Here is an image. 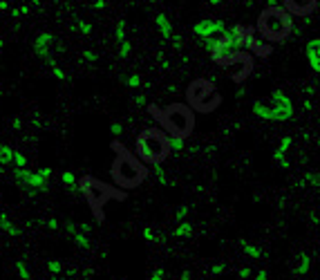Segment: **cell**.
Here are the masks:
<instances>
[{
	"mask_svg": "<svg viewBox=\"0 0 320 280\" xmlns=\"http://www.w3.org/2000/svg\"><path fill=\"white\" fill-rule=\"evenodd\" d=\"M78 190L83 193V198L88 200L90 209H92L97 222H103V206L108 204L110 200H126V193L119 188H112L110 184L101 182L97 177H81L78 179Z\"/></svg>",
	"mask_w": 320,
	"mask_h": 280,
	"instance_id": "3957f363",
	"label": "cell"
},
{
	"mask_svg": "<svg viewBox=\"0 0 320 280\" xmlns=\"http://www.w3.org/2000/svg\"><path fill=\"white\" fill-rule=\"evenodd\" d=\"M141 76H139V74H130V76H128L126 78V86L128 88H139V86H141Z\"/></svg>",
	"mask_w": 320,
	"mask_h": 280,
	"instance_id": "603a6c76",
	"label": "cell"
},
{
	"mask_svg": "<svg viewBox=\"0 0 320 280\" xmlns=\"http://www.w3.org/2000/svg\"><path fill=\"white\" fill-rule=\"evenodd\" d=\"M97 11H101V9H105V0H94V5H92Z\"/></svg>",
	"mask_w": 320,
	"mask_h": 280,
	"instance_id": "e575fe53",
	"label": "cell"
},
{
	"mask_svg": "<svg viewBox=\"0 0 320 280\" xmlns=\"http://www.w3.org/2000/svg\"><path fill=\"white\" fill-rule=\"evenodd\" d=\"M170 153V137L159 128H146L137 137V155L146 164L159 166Z\"/></svg>",
	"mask_w": 320,
	"mask_h": 280,
	"instance_id": "277c9868",
	"label": "cell"
},
{
	"mask_svg": "<svg viewBox=\"0 0 320 280\" xmlns=\"http://www.w3.org/2000/svg\"><path fill=\"white\" fill-rule=\"evenodd\" d=\"M49 67H52V74H54L56 81H65V78H67V76H65V72L61 70V67L56 65V63H54V65H49Z\"/></svg>",
	"mask_w": 320,
	"mask_h": 280,
	"instance_id": "83f0119b",
	"label": "cell"
},
{
	"mask_svg": "<svg viewBox=\"0 0 320 280\" xmlns=\"http://www.w3.org/2000/svg\"><path fill=\"white\" fill-rule=\"evenodd\" d=\"M11 16H14V18H18V16H22V14H20V7H16V9H11Z\"/></svg>",
	"mask_w": 320,
	"mask_h": 280,
	"instance_id": "60d3db41",
	"label": "cell"
},
{
	"mask_svg": "<svg viewBox=\"0 0 320 280\" xmlns=\"http://www.w3.org/2000/svg\"><path fill=\"white\" fill-rule=\"evenodd\" d=\"M307 269H309V258H307V256H300V258H298V265H296V271H298V273H305Z\"/></svg>",
	"mask_w": 320,
	"mask_h": 280,
	"instance_id": "7402d4cb",
	"label": "cell"
},
{
	"mask_svg": "<svg viewBox=\"0 0 320 280\" xmlns=\"http://www.w3.org/2000/svg\"><path fill=\"white\" fill-rule=\"evenodd\" d=\"M148 112L161 123L164 132L168 137H177V139H186L190 137L195 128V112L186 103H170L164 110L157 108L155 103L148 105Z\"/></svg>",
	"mask_w": 320,
	"mask_h": 280,
	"instance_id": "7a4b0ae2",
	"label": "cell"
},
{
	"mask_svg": "<svg viewBox=\"0 0 320 280\" xmlns=\"http://www.w3.org/2000/svg\"><path fill=\"white\" fill-rule=\"evenodd\" d=\"M14 155L16 150L11 148V146H0V166H11L14 164Z\"/></svg>",
	"mask_w": 320,
	"mask_h": 280,
	"instance_id": "5bb4252c",
	"label": "cell"
},
{
	"mask_svg": "<svg viewBox=\"0 0 320 280\" xmlns=\"http://www.w3.org/2000/svg\"><path fill=\"white\" fill-rule=\"evenodd\" d=\"M134 103H137V105H146V97H143V94H137V97H134Z\"/></svg>",
	"mask_w": 320,
	"mask_h": 280,
	"instance_id": "74e56055",
	"label": "cell"
},
{
	"mask_svg": "<svg viewBox=\"0 0 320 280\" xmlns=\"http://www.w3.org/2000/svg\"><path fill=\"white\" fill-rule=\"evenodd\" d=\"M9 9V3L7 0H0V11H7Z\"/></svg>",
	"mask_w": 320,
	"mask_h": 280,
	"instance_id": "ab89813d",
	"label": "cell"
},
{
	"mask_svg": "<svg viewBox=\"0 0 320 280\" xmlns=\"http://www.w3.org/2000/svg\"><path fill=\"white\" fill-rule=\"evenodd\" d=\"M114 36H117V43H123V41H128V34H126V20H119L117 22V27H114Z\"/></svg>",
	"mask_w": 320,
	"mask_h": 280,
	"instance_id": "d6986e66",
	"label": "cell"
},
{
	"mask_svg": "<svg viewBox=\"0 0 320 280\" xmlns=\"http://www.w3.org/2000/svg\"><path fill=\"white\" fill-rule=\"evenodd\" d=\"M52 41H54V34L52 32H41L36 36V41H34V49H47Z\"/></svg>",
	"mask_w": 320,
	"mask_h": 280,
	"instance_id": "4fadbf2b",
	"label": "cell"
},
{
	"mask_svg": "<svg viewBox=\"0 0 320 280\" xmlns=\"http://www.w3.org/2000/svg\"><path fill=\"white\" fill-rule=\"evenodd\" d=\"M155 175H157V179H159V184H168V177H166V173H164V168H161V164L155 166Z\"/></svg>",
	"mask_w": 320,
	"mask_h": 280,
	"instance_id": "f1b7e54d",
	"label": "cell"
},
{
	"mask_svg": "<svg viewBox=\"0 0 320 280\" xmlns=\"http://www.w3.org/2000/svg\"><path fill=\"white\" fill-rule=\"evenodd\" d=\"M112 150L117 153L114 161H112V179L119 188H137L143 184V179L148 177V168L143 166L141 159H137L132 153H128L126 146L119 142H112Z\"/></svg>",
	"mask_w": 320,
	"mask_h": 280,
	"instance_id": "6da1fadb",
	"label": "cell"
},
{
	"mask_svg": "<svg viewBox=\"0 0 320 280\" xmlns=\"http://www.w3.org/2000/svg\"><path fill=\"white\" fill-rule=\"evenodd\" d=\"M81 59H83V61H88V63H94V61H97L99 56H97V52H94V49H83Z\"/></svg>",
	"mask_w": 320,
	"mask_h": 280,
	"instance_id": "484cf974",
	"label": "cell"
},
{
	"mask_svg": "<svg viewBox=\"0 0 320 280\" xmlns=\"http://www.w3.org/2000/svg\"><path fill=\"white\" fill-rule=\"evenodd\" d=\"M186 215H188V206H179V209H177V213H175V217H177L179 222H182Z\"/></svg>",
	"mask_w": 320,
	"mask_h": 280,
	"instance_id": "1f68e13d",
	"label": "cell"
},
{
	"mask_svg": "<svg viewBox=\"0 0 320 280\" xmlns=\"http://www.w3.org/2000/svg\"><path fill=\"white\" fill-rule=\"evenodd\" d=\"M318 0H284V9L296 16H307L316 9Z\"/></svg>",
	"mask_w": 320,
	"mask_h": 280,
	"instance_id": "30bf717a",
	"label": "cell"
},
{
	"mask_svg": "<svg viewBox=\"0 0 320 280\" xmlns=\"http://www.w3.org/2000/svg\"><path fill=\"white\" fill-rule=\"evenodd\" d=\"M61 179H63V184L70 188V193H76V190H78V182H76V177H74V173H72V171H63Z\"/></svg>",
	"mask_w": 320,
	"mask_h": 280,
	"instance_id": "9a60e30c",
	"label": "cell"
},
{
	"mask_svg": "<svg viewBox=\"0 0 320 280\" xmlns=\"http://www.w3.org/2000/svg\"><path fill=\"white\" fill-rule=\"evenodd\" d=\"M78 32H81L83 36H90V34H92V22L81 20V22H78Z\"/></svg>",
	"mask_w": 320,
	"mask_h": 280,
	"instance_id": "4316f807",
	"label": "cell"
},
{
	"mask_svg": "<svg viewBox=\"0 0 320 280\" xmlns=\"http://www.w3.org/2000/svg\"><path fill=\"white\" fill-rule=\"evenodd\" d=\"M186 101L193 110L197 112H213L217 105L222 103V97L217 94L215 83L206 81V78H195L193 83L186 88Z\"/></svg>",
	"mask_w": 320,
	"mask_h": 280,
	"instance_id": "8992f818",
	"label": "cell"
},
{
	"mask_svg": "<svg viewBox=\"0 0 320 280\" xmlns=\"http://www.w3.org/2000/svg\"><path fill=\"white\" fill-rule=\"evenodd\" d=\"M155 27H157V32L166 38V41H170V38H172V25H170V20H168L166 14H157L155 16Z\"/></svg>",
	"mask_w": 320,
	"mask_h": 280,
	"instance_id": "7c38bea8",
	"label": "cell"
},
{
	"mask_svg": "<svg viewBox=\"0 0 320 280\" xmlns=\"http://www.w3.org/2000/svg\"><path fill=\"white\" fill-rule=\"evenodd\" d=\"M47 227H49V229H52V231H56V229H59V227H61V224H59V222H56V220H54V217H52V220H47Z\"/></svg>",
	"mask_w": 320,
	"mask_h": 280,
	"instance_id": "f35d334b",
	"label": "cell"
},
{
	"mask_svg": "<svg viewBox=\"0 0 320 280\" xmlns=\"http://www.w3.org/2000/svg\"><path fill=\"white\" fill-rule=\"evenodd\" d=\"M217 65H222L235 83H242L244 78L251 74V70H253V56L249 52H244V49H240V52L226 54Z\"/></svg>",
	"mask_w": 320,
	"mask_h": 280,
	"instance_id": "ba28073f",
	"label": "cell"
},
{
	"mask_svg": "<svg viewBox=\"0 0 320 280\" xmlns=\"http://www.w3.org/2000/svg\"><path fill=\"white\" fill-rule=\"evenodd\" d=\"M47 269H49L52 273H59L61 269H63V265H61L59 260H49V262H47Z\"/></svg>",
	"mask_w": 320,
	"mask_h": 280,
	"instance_id": "f546056e",
	"label": "cell"
},
{
	"mask_svg": "<svg viewBox=\"0 0 320 280\" xmlns=\"http://www.w3.org/2000/svg\"><path fill=\"white\" fill-rule=\"evenodd\" d=\"M226 22L224 20H199V22H195V27H193V34L195 36H199V38H217V36H222V34H226Z\"/></svg>",
	"mask_w": 320,
	"mask_h": 280,
	"instance_id": "9c48e42d",
	"label": "cell"
},
{
	"mask_svg": "<svg viewBox=\"0 0 320 280\" xmlns=\"http://www.w3.org/2000/svg\"><path fill=\"white\" fill-rule=\"evenodd\" d=\"M220 3H224V0H209V5H220Z\"/></svg>",
	"mask_w": 320,
	"mask_h": 280,
	"instance_id": "b9f144b4",
	"label": "cell"
},
{
	"mask_svg": "<svg viewBox=\"0 0 320 280\" xmlns=\"http://www.w3.org/2000/svg\"><path fill=\"white\" fill-rule=\"evenodd\" d=\"M291 30H294V20L284 7H267L257 18V32L262 34L265 41L282 43Z\"/></svg>",
	"mask_w": 320,
	"mask_h": 280,
	"instance_id": "5b68a950",
	"label": "cell"
},
{
	"mask_svg": "<svg viewBox=\"0 0 320 280\" xmlns=\"http://www.w3.org/2000/svg\"><path fill=\"white\" fill-rule=\"evenodd\" d=\"M271 101H273V105H265V103H260V101H255L253 103L255 117H260V119H265V121H289L291 117H294V103H291V99L282 90H273Z\"/></svg>",
	"mask_w": 320,
	"mask_h": 280,
	"instance_id": "52a82bcc",
	"label": "cell"
},
{
	"mask_svg": "<svg viewBox=\"0 0 320 280\" xmlns=\"http://www.w3.org/2000/svg\"><path fill=\"white\" fill-rule=\"evenodd\" d=\"M193 233V227H190V222H179V227L172 231L175 238H188V235Z\"/></svg>",
	"mask_w": 320,
	"mask_h": 280,
	"instance_id": "2e32d148",
	"label": "cell"
},
{
	"mask_svg": "<svg viewBox=\"0 0 320 280\" xmlns=\"http://www.w3.org/2000/svg\"><path fill=\"white\" fill-rule=\"evenodd\" d=\"M172 45H175V47H182V36H177V34H172Z\"/></svg>",
	"mask_w": 320,
	"mask_h": 280,
	"instance_id": "8d00e7d4",
	"label": "cell"
},
{
	"mask_svg": "<svg viewBox=\"0 0 320 280\" xmlns=\"http://www.w3.org/2000/svg\"><path fill=\"white\" fill-rule=\"evenodd\" d=\"M30 3H32V5H41V0H30Z\"/></svg>",
	"mask_w": 320,
	"mask_h": 280,
	"instance_id": "7bdbcfd3",
	"label": "cell"
},
{
	"mask_svg": "<svg viewBox=\"0 0 320 280\" xmlns=\"http://www.w3.org/2000/svg\"><path fill=\"white\" fill-rule=\"evenodd\" d=\"M72 240L76 242V246H83V249H88V246H90V238L81 231V229H76V231L72 233Z\"/></svg>",
	"mask_w": 320,
	"mask_h": 280,
	"instance_id": "ac0fdd59",
	"label": "cell"
},
{
	"mask_svg": "<svg viewBox=\"0 0 320 280\" xmlns=\"http://www.w3.org/2000/svg\"><path fill=\"white\" fill-rule=\"evenodd\" d=\"M143 235H146V240H157V238H155V233H153V229H148V227L143 229Z\"/></svg>",
	"mask_w": 320,
	"mask_h": 280,
	"instance_id": "836d02e7",
	"label": "cell"
},
{
	"mask_svg": "<svg viewBox=\"0 0 320 280\" xmlns=\"http://www.w3.org/2000/svg\"><path fill=\"white\" fill-rule=\"evenodd\" d=\"M130 54H132V45H130V41L119 43V59H128Z\"/></svg>",
	"mask_w": 320,
	"mask_h": 280,
	"instance_id": "44dd1931",
	"label": "cell"
},
{
	"mask_svg": "<svg viewBox=\"0 0 320 280\" xmlns=\"http://www.w3.org/2000/svg\"><path fill=\"white\" fill-rule=\"evenodd\" d=\"M38 173H41V175H43L45 179H49V177H52V168H49V166H43V168H38Z\"/></svg>",
	"mask_w": 320,
	"mask_h": 280,
	"instance_id": "d6a6232c",
	"label": "cell"
},
{
	"mask_svg": "<svg viewBox=\"0 0 320 280\" xmlns=\"http://www.w3.org/2000/svg\"><path fill=\"white\" fill-rule=\"evenodd\" d=\"M14 166L16 168H25L27 166V157L22 153H18V150H16V155H14Z\"/></svg>",
	"mask_w": 320,
	"mask_h": 280,
	"instance_id": "d4e9b609",
	"label": "cell"
},
{
	"mask_svg": "<svg viewBox=\"0 0 320 280\" xmlns=\"http://www.w3.org/2000/svg\"><path fill=\"white\" fill-rule=\"evenodd\" d=\"M16 271H18V276L22 280H30V269H27L25 260H16Z\"/></svg>",
	"mask_w": 320,
	"mask_h": 280,
	"instance_id": "ffe728a7",
	"label": "cell"
},
{
	"mask_svg": "<svg viewBox=\"0 0 320 280\" xmlns=\"http://www.w3.org/2000/svg\"><path fill=\"white\" fill-rule=\"evenodd\" d=\"M0 229H3L5 233H9V235H18V227H14L7 215H0Z\"/></svg>",
	"mask_w": 320,
	"mask_h": 280,
	"instance_id": "e0dca14e",
	"label": "cell"
},
{
	"mask_svg": "<svg viewBox=\"0 0 320 280\" xmlns=\"http://www.w3.org/2000/svg\"><path fill=\"white\" fill-rule=\"evenodd\" d=\"M170 150H172V153H182V150H184V139L170 137Z\"/></svg>",
	"mask_w": 320,
	"mask_h": 280,
	"instance_id": "cb8c5ba5",
	"label": "cell"
},
{
	"mask_svg": "<svg viewBox=\"0 0 320 280\" xmlns=\"http://www.w3.org/2000/svg\"><path fill=\"white\" fill-rule=\"evenodd\" d=\"M110 132H112V134H114V137H119V134L123 132V126H121V123H119V121L110 123Z\"/></svg>",
	"mask_w": 320,
	"mask_h": 280,
	"instance_id": "4dcf8cb0",
	"label": "cell"
},
{
	"mask_svg": "<svg viewBox=\"0 0 320 280\" xmlns=\"http://www.w3.org/2000/svg\"><path fill=\"white\" fill-rule=\"evenodd\" d=\"M284 5V0H267V7H280Z\"/></svg>",
	"mask_w": 320,
	"mask_h": 280,
	"instance_id": "d590c367",
	"label": "cell"
},
{
	"mask_svg": "<svg viewBox=\"0 0 320 280\" xmlns=\"http://www.w3.org/2000/svg\"><path fill=\"white\" fill-rule=\"evenodd\" d=\"M291 142H294L291 137H284V139H282V144L278 146V150L273 153V161H276V164H280L282 168H289V161H287V150H289Z\"/></svg>",
	"mask_w": 320,
	"mask_h": 280,
	"instance_id": "8fae6325",
	"label": "cell"
}]
</instances>
